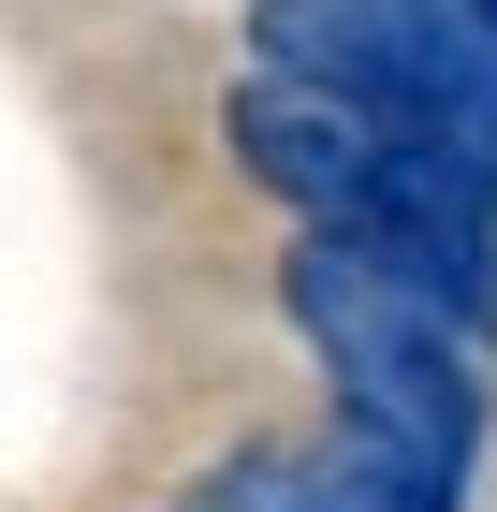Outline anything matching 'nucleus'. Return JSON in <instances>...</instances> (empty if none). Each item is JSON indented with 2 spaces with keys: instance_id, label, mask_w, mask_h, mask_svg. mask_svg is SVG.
<instances>
[{
  "instance_id": "nucleus-1",
  "label": "nucleus",
  "mask_w": 497,
  "mask_h": 512,
  "mask_svg": "<svg viewBox=\"0 0 497 512\" xmlns=\"http://www.w3.org/2000/svg\"><path fill=\"white\" fill-rule=\"evenodd\" d=\"M234 161L293 205L307 235L395 264L410 293H439V308L497 352V176H468V161H439V147H395V132L307 103L293 74L234 88Z\"/></svg>"
},
{
  "instance_id": "nucleus-2",
  "label": "nucleus",
  "mask_w": 497,
  "mask_h": 512,
  "mask_svg": "<svg viewBox=\"0 0 497 512\" xmlns=\"http://www.w3.org/2000/svg\"><path fill=\"white\" fill-rule=\"evenodd\" d=\"M249 30H264V74H293L307 103L497 176V15H468V0H264Z\"/></svg>"
},
{
  "instance_id": "nucleus-3",
  "label": "nucleus",
  "mask_w": 497,
  "mask_h": 512,
  "mask_svg": "<svg viewBox=\"0 0 497 512\" xmlns=\"http://www.w3.org/2000/svg\"><path fill=\"white\" fill-rule=\"evenodd\" d=\"M278 308H293V337L322 352V381H337L351 425L424 439V454H454V469L483 454V337H468L439 293H410L395 264H366V249H337V235H293Z\"/></svg>"
},
{
  "instance_id": "nucleus-4",
  "label": "nucleus",
  "mask_w": 497,
  "mask_h": 512,
  "mask_svg": "<svg viewBox=\"0 0 497 512\" xmlns=\"http://www.w3.org/2000/svg\"><path fill=\"white\" fill-rule=\"evenodd\" d=\"M322 498H337V512H454L468 469H454V454H424V439H381V425H351V410H337V439H322Z\"/></svg>"
},
{
  "instance_id": "nucleus-5",
  "label": "nucleus",
  "mask_w": 497,
  "mask_h": 512,
  "mask_svg": "<svg viewBox=\"0 0 497 512\" xmlns=\"http://www.w3.org/2000/svg\"><path fill=\"white\" fill-rule=\"evenodd\" d=\"M191 512H337V498H322V454H234L191 483Z\"/></svg>"
}]
</instances>
